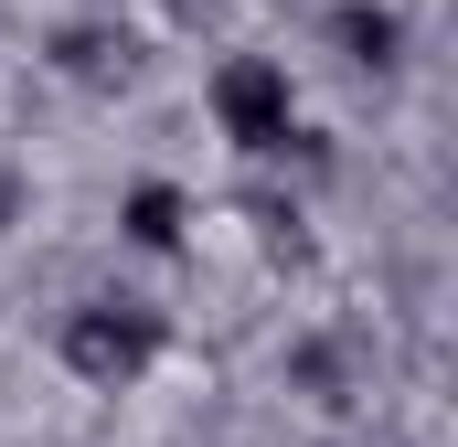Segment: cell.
I'll return each mask as SVG.
<instances>
[{"label":"cell","mask_w":458,"mask_h":447,"mask_svg":"<svg viewBox=\"0 0 458 447\" xmlns=\"http://www.w3.org/2000/svg\"><path fill=\"white\" fill-rule=\"evenodd\" d=\"M214 128H225L234 149H288L299 139V86H288V64L277 54H234V64H214Z\"/></svg>","instance_id":"cell-1"},{"label":"cell","mask_w":458,"mask_h":447,"mask_svg":"<svg viewBox=\"0 0 458 447\" xmlns=\"http://www.w3.org/2000/svg\"><path fill=\"white\" fill-rule=\"evenodd\" d=\"M149 362H160V320H149V309H117V299H97V309H75V320H64V373H86L97 394L139 384Z\"/></svg>","instance_id":"cell-2"},{"label":"cell","mask_w":458,"mask_h":447,"mask_svg":"<svg viewBox=\"0 0 458 447\" xmlns=\"http://www.w3.org/2000/svg\"><path fill=\"white\" fill-rule=\"evenodd\" d=\"M331 43H342V64H373V75H384V64L405 54V11H394V0H342V11H331Z\"/></svg>","instance_id":"cell-3"},{"label":"cell","mask_w":458,"mask_h":447,"mask_svg":"<svg viewBox=\"0 0 458 447\" xmlns=\"http://www.w3.org/2000/svg\"><path fill=\"white\" fill-rule=\"evenodd\" d=\"M117 224H128V245H149V256H171V245L192 234V192H182V181H139V192L117 203Z\"/></svg>","instance_id":"cell-4"}]
</instances>
